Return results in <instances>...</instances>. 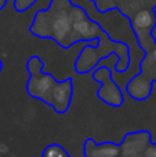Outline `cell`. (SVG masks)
I'll list each match as a JSON object with an SVG mask.
<instances>
[{"label": "cell", "instance_id": "3", "mask_svg": "<svg viewBox=\"0 0 156 157\" xmlns=\"http://www.w3.org/2000/svg\"><path fill=\"white\" fill-rule=\"evenodd\" d=\"M60 3L61 0H55L50 13L40 11L30 26V32L41 39H53L62 48H69L75 44L72 22L69 18V10L60 6Z\"/></svg>", "mask_w": 156, "mask_h": 157}, {"label": "cell", "instance_id": "9", "mask_svg": "<svg viewBox=\"0 0 156 157\" xmlns=\"http://www.w3.org/2000/svg\"><path fill=\"white\" fill-rule=\"evenodd\" d=\"M40 157H71V153L62 145L53 142V144H49L44 147Z\"/></svg>", "mask_w": 156, "mask_h": 157}, {"label": "cell", "instance_id": "2", "mask_svg": "<svg viewBox=\"0 0 156 157\" xmlns=\"http://www.w3.org/2000/svg\"><path fill=\"white\" fill-rule=\"evenodd\" d=\"M115 54L118 61L115 62L116 73H123L130 66V48L122 41L109 40L107 35L102 33L98 39V44H87L80 51L77 59L75 61V72L77 75H87L99 65V61Z\"/></svg>", "mask_w": 156, "mask_h": 157}, {"label": "cell", "instance_id": "1", "mask_svg": "<svg viewBox=\"0 0 156 157\" xmlns=\"http://www.w3.org/2000/svg\"><path fill=\"white\" fill-rule=\"evenodd\" d=\"M26 71L29 73V78L26 81L28 95L46 103L55 113H66L73 99L72 77L58 81L51 73L44 72V62L37 55H32L28 59Z\"/></svg>", "mask_w": 156, "mask_h": 157}, {"label": "cell", "instance_id": "8", "mask_svg": "<svg viewBox=\"0 0 156 157\" xmlns=\"http://www.w3.org/2000/svg\"><path fill=\"white\" fill-rule=\"evenodd\" d=\"M83 157H120L119 144L112 141H104L97 144L94 138H86L82 145Z\"/></svg>", "mask_w": 156, "mask_h": 157}, {"label": "cell", "instance_id": "10", "mask_svg": "<svg viewBox=\"0 0 156 157\" xmlns=\"http://www.w3.org/2000/svg\"><path fill=\"white\" fill-rule=\"evenodd\" d=\"M36 0H15V7L18 11H25L28 7H30V6L35 3Z\"/></svg>", "mask_w": 156, "mask_h": 157}, {"label": "cell", "instance_id": "12", "mask_svg": "<svg viewBox=\"0 0 156 157\" xmlns=\"http://www.w3.org/2000/svg\"><path fill=\"white\" fill-rule=\"evenodd\" d=\"M2 71H3V62H2V59H0V73H2Z\"/></svg>", "mask_w": 156, "mask_h": 157}, {"label": "cell", "instance_id": "11", "mask_svg": "<svg viewBox=\"0 0 156 157\" xmlns=\"http://www.w3.org/2000/svg\"><path fill=\"white\" fill-rule=\"evenodd\" d=\"M6 3H7V0H0V10H2V8L6 6Z\"/></svg>", "mask_w": 156, "mask_h": 157}, {"label": "cell", "instance_id": "7", "mask_svg": "<svg viewBox=\"0 0 156 157\" xmlns=\"http://www.w3.org/2000/svg\"><path fill=\"white\" fill-rule=\"evenodd\" d=\"M131 26L137 37L138 46L144 52L156 44V40L152 36V30L156 26L155 10H140L133 17Z\"/></svg>", "mask_w": 156, "mask_h": 157}, {"label": "cell", "instance_id": "4", "mask_svg": "<svg viewBox=\"0 0 156 157\" xmlns=\"http://www.w3.org/2000/svg\"><path fill=\"white\" fill-rule=\"evenodd\" d=\"M156 83V44L145 51L140 62V72L127 81L124 92L137 102L146 101L152 95Z\"/></svg>", "mask_w": 156, "mask_h": 157}, {"label": "cell", "instance_id": "5", "mask_svg": "<svg viewBox=\"0 0 156 157\" xmlns=\"http://www.w3.org/2000/svg\"><path fill=\"white\" fill-rule=\"evenodd\" d=\"M94 81L101 84L98 90H97L96 95L99 101H102L104 103H107L111 108H120L124 103V94L122 91L120 86L118 84V81H115V78L112 76V72L108 66L98 65L91 73Z\"/></svg>", "mask_w": 156, "mask_h": 157}, {"label": "cell", "instance_id": "6", "mask_svg": "<svg viewBox=\"0 0 156 157\" xmlns=\"http://www.w3.org/2000/svg\"><path fill=\"white\" fill-rule=\"evenodd\" d=\"M120 157H156V144L148 130L129 131L119 144Z\"/></svg>", "mask_w": 156, "mask_h": 157}]
</instances>
